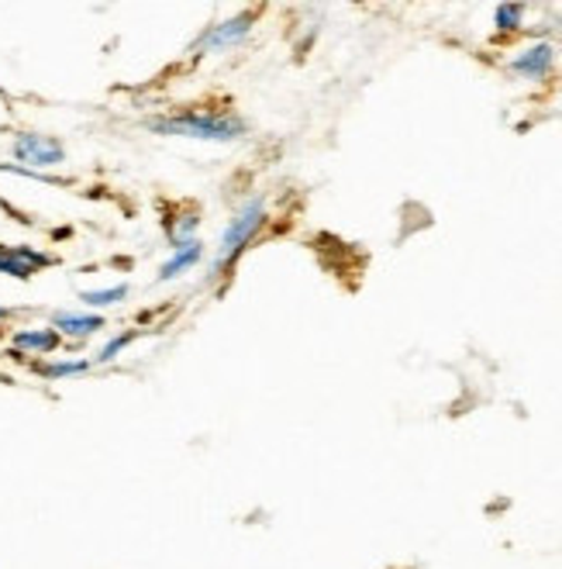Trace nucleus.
Masks as SVG:
<instances>
[{
    "mask_svg": "<svg viewBox=\"0 0 562 569\" xmlns=\"http://www.w3.org/2000/svg\"><path fill=\"white\" fill-rule=\"evenodd\" d=\"M14 159L31 166V170H46V166H59L66 159L62 142L49 136H36V131H21L14 139Z\"/></svg>",
    "mask_w": 562,
    "mask_h": 569,
    "instance_id": "nucleus-3",
    "label": "nucleus"
},
{
    "mask_svg": "<svg viewBox=\"0 0 562 569\" xmlns=\"http://www.w3.org/2000/svg\"><path fill=\"white\" fill-rule=\"evenodd\" d=\"M262 221H267V204H262V200H249L245 208H239V214L231 218V224L224 228V236H221L218 262L235 259L252 242V236L262 228Z\"/></svg>",
    "mask_w": 562,
    "mask_h": 569,
    "instance_id": "nucleus-2",
    "label": "nucleus"
},
{
    "mask_svg": "<svg viewBox=\"0 0 562 569\" xmlns=\"http://www.w3.org/2000/svg\"><path fill=\"white\" fill-rule=\"evenodd\" d=\"M8 318V308H0V321H4Z\"/></svg>",
    "mask_w": 562,
    "mask_h": 569,
    "instance_id": "nucleus-15",
    "label": "nucleus"
},
{
    "mask_svg": "<svg viewBox=\"0 0 562 569\" xmlns=\"http://www.w3.org/2000/svg\"><path fill=\"white\" fill-rule=\"evenodd\" d=\"M193 228H197V214H180V221L170 228V246H173V249L187 246L190 236H193Z\"/></svg>",
    "mask_w": 562,
    "mask_h": 569,
    "instance_id": "nucleus-12",
    "label": "nucleus"
},
{
    "mask_svg": "<svg viewBox=\"0 0 562 569\" xmlns=\"http://www.w3.org/2000/svg\"><path fill=\"white\" fill-rule=\"evenodd\" d=\"M521 18H524V8L521 4H501L498 14H493V21H498L501 31H514L521 28Z\"/></svg>",
    "mask_w": 562,
    "mask_h": 569,
    "instance_id": "nucleus-13",
    "label": "nucleus"
},
{
    "mask_svg": "<svg viewBox=\"0 0 562 569\" xmlns=\"http://www.w3.org/2000/svg\"><path fill=\"white\" fill-rule=\"evenodd\" d=\"M131 339H136V331H124V335H114V339L101 349V352H97V362H111V359H118V352L131 342Z\"/></svg>",
    "mask_w": 562,
    "mask_h": 569,
    "instance_id": "nucleus-14",
    "label": "nucleus"
},
{
    "mask_svg": "<svg viewBox=\"0 0 562 569\" xmlns=\"http://www.w3.org/2000/svg\"><path fill=\"white\" fill-rule=\"evenodd\" d=\"M555 62V49L549 42H539L532 49H524L518 59H514V73L528 77V80H542Z\"/></svg>",
    "mask_w": 562,
    "mask_h": 569,
    "instance_id": "nucleus-6",
    "label": "nucleus"
},
{
    "mask_svg": "<svg viewBox=\"0 0 562 569\" xmlns=\"http://www.w3.org/2000/svg\"><path fill=\"white\" fill-rule=\"evenodd\" d=\"M42 266H49L46 252H36L28 246H0V273L28 280L36 270H42Z\"/></svg>",
    "mask_w": 562,
    "mask_h": 569,
    "instance_id": "nucleus-5",
    "label": "nucleus"
},
{
    "mask_svg": "<svg viewBox=\"0 0 562 569\" xmlns=\"http://www.w3.org/2000/svg\"><path fill=\"white\" fill-rule=\"evenodd\" d=\"M201 256H204V249H201V242L197 239H190L187 246H180V249H173V256L162 262V273H159V280L162 283H170V280H177V277H183L190 266H197L201 262Z\"/></svg>",
    "mask_w": 562,
    "mask_h": 569,
    "instance_id": "nucleus-8",
    "label": "nucleus"
},
{
    "mask_svg": "<svg viewBox=\"0 0 562 569\" xmlns=\"http://www.w3.org/2000/svg\"><path fill=\"white\" fill-rule=\"evenodd\" d=\"M52 328L66 339H90L93 331L104 328V318L101 315H77V311H59L52 318Z\"/></svg>",
    "mask_w": 562,
    "mask_h": 569,
    "instance_id": "nucleus-7",
    "label": "nucleus"
},
{
    "mask_svg": "<svg viewBox=\"0 0 562 569\" xmlns=\"http://www.w3.org/2000/svg\"><path fill=\"white\" fill-rule=\"evenodd\" d=\"M124 297H128V287L118 283V287H108V290H87L83 305L87 308H111V305H118V300H124Z\"/></svg>",
    "mask_w": 562,
    "mask_h": 569,
    "instance_id": "nucleus-10",
    "label": "nucleus"
},
{
    "mask_svg": "<svg viewBox=\"0 0 562 569\" xmlns=\"http://www.w3.org/2000/svg\"><path fill=\"white\" fill-rule=\"evenodd\" d=\"M252 28V14H242V18H231V21H221V24H211L201 42L193 46L197 56H211V52H221L228 46H239Z\"/></svg>",
    "mask_w": 562,
    "mask_h": 569,
    "instance_id": "nucleus-4",
    "label": "nucleus"
},
{
    "mask_svg": "<svg viewBox=\"0 0 562 569\" xmlns=\"http://www.w3.org/2000/svg\"><path fill=\"white\" fill-rule=\"evenodd\" d=\"M59 346V331L56 328H24L14 335V349L18 352H52Z\"/></svg>",
    "mask_w": 562,
    "mask_h": 569,
    "instance_id": "nucleus-9",
    "label": "nucleus"
},
{
    "mask_svg": "<svg viewBox=\"0 0 562 569\" xmlns=\"http://www.w3.org/2000/svg\"><path fill=\"white\" fill-rule=\"evenodd\" d=\"M90 370V362L87 359H59V362H46L42 366V373L49 380H59V377H77V373H87Z\"/></svg>",
    "mask_w": 562,
    "mask_h": 569,
    "instance_id": "nucleus-11",
    "label": "nucleus"
},
{
    "mask_svg": "<svg viewBox=\"0 0 562 569\" xmlns=\"http://www.w3.org/2000/svg\"><path fill=\"white\" fill-rule=\"evenodd\" d=\"M159 136H183V139H201V142H235L242 139L245 124L235 114H211V111H190L173 114L149 124Z\"/></svg>",
    "mask_w": 562,
    "mask_h": 569,
    "instance_id": "nucleus-1",
    "label": "nucleus"
}]
</instances>
